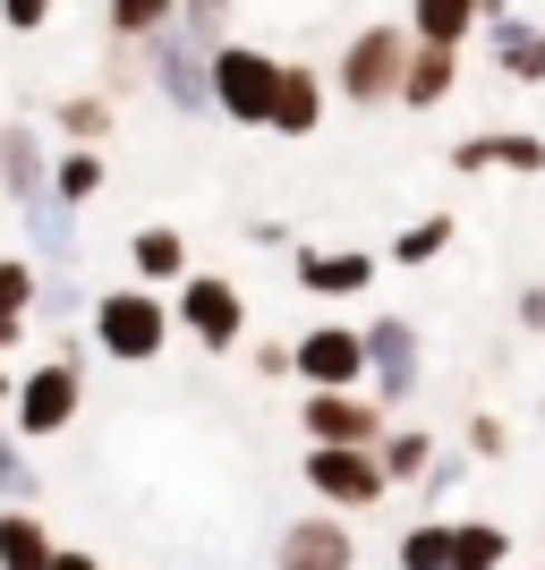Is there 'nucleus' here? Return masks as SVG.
<instances>
[{
  "instance_id": "1",
  "label": "nucleus",
  "mask_w": 545,
  "mask_h": 570,
  "mask_svg": "<svg viewBox=\"0 0 545 570\" xmlns=\"http://www.w3.org/2000/svg\"><path fill=\"white\" fill-rule=\"evenodd\" d=\"M273 86H282V60L256 51V43H222L214 69H205V95H214L239 128H264V119H273Z\"/></svg>"
},
{
  "instance_id": "2",
  "label": "nucleus",
  "mask_w": 545,
  "mask_h": 570,
  "mask_svg": "<svg viewBox=\"0 0 545 570\" xmlns=\"http://www.w3.org/2000/svg\"><path fill=\"white\" fill-rule=\"evenodd\" d=\"M95 341L119 357V366H154L171 341V307L154 298V289H111L95 307Z\"/></svg>"
},
{
  "instance_id": "3",
  "label": "nucleus",
  "mask_w": 545,
  "mask_h": 570,
  "mask_svg": "<svg viewBox=\"0 0 545 570\" xmlns=\"http://www.w3.org/2000/svg\"><path fill=\"white\" fill-rule=\"evenodd\" d=\"M9 401H18V434H26V443L60 434V426L77 417V401H86V383H77V357H51V366H35V375H26Z\"/></svg>"
},
{
  "instance_id": "4",
  "label": "nucleus",
  "mask_w": 545,
  "mask_h": 570,
  "mask_svg": "<svg viewBox=\"0 0 545 570\" xmlns=\"http://www.w3.org/2000/svg\"><path fill=\"white\" fill-rule=\"evenodd\" d=\"M299 426H308L324 452H376L383 443V409L367 401V392H308Z\"/></svg>"
},
{
  "instance_id": "5",
  "label": "nucleus",
  "mask_w": 545,
  "mask_h": 570,
  "mask_svg": "<svg viewBox=\"0 0 545 570\" xmlns=\"http://www.w3.org/2000/svg\"><path fill=\"white\" fill-rule=\"evenodd\" d=\"M290 375H308V392H358L367 383V350L350 324H315L308 341H290Z\"/></svg>"
},
{
  "instance_id": "6",
  "label": "nucleus",
  "mask_w": 545,
  "mask_h": 570,
  "mask_svg": "<svg viewBox=\"0 0 545 570\" xmlns=\"http://www.w3.org/2000/svg\"><path fill=\"white\" fill-rule=\"evenodd\" d=\"M401 60H409V35H401V26H367V35L341 51V95H350V102H392Z\"/></svg>"
},
{
  "instance_id": "7",
  "label": "nucleus",
  "mask_w": 545,
  "mask_h": 570,
  "mask_svg": "<svg viewBox=\"0 0 545 570\" xmlns=\"http://www.w3.org/2000/svg\"><path fill=\"white\" fill-rule=\"evenodd\" d=\"M179 324H188L205 350H239L247 307H239V289L222 282V273H188V282H179Z\"/></svg>"
},
{
  "instance_id": "8",
  "label": "nucleus",
  "mask_w": 545,
  "mask_h": 570,
  "mask_svg": "<svg viewBox=\"0 0 545 570\" xmlns=\"http://www.w3.org/2000/svg\"><path fill=\"white\" fill-rule=\"evenodd\" d=\"M308 485H315L324 502H341V511H367V502H383L376 452H324V443H315V452H308Z\"/></svg>"
},
{
  "instance_id": "9",
  "label": "nucleus",
  "mask_w": 545,
  "mask_h": 570,
  "mask_svg": "<svg viewBox=\"0 0 545 570\" xmlns=\"http://www.w3.org/2000/svg\"><path fill=\"white\" fill-rule=\"evenodd\" d=\"M350 562H358V546L341 520H299L282 537V553H273V570H350Z\"/></svg>"
},
{
  "instance_id": "10",
  "label": "nucleus",
  "mask_w": 545,
  "mask_h": 570,
  "mask_svg": "<svg viewBox=\"0 0 545 570\" xmlns=\"http://www.w3.org/2000/svg\"><path fill=\"white\" fill-rule=\"evenodd\" d=\"M451 86H460V51H427V43H409L401 86H392V95H401L409 111H435V102H451Z\"/></svg>"
},
{
  "instance_id": "11",
  "label": "nucleus",
  "mask_w": 545,
  "mask_h": 570,
  "mask_svg": "<svg viewBox=\"0 0 545 570\" xmlns=\"http://www.w3.org/2000/svg\"><path fill=\"white\" fill-rule=\"evenodd\" d=\"M469 35H477V0H409V43L460 51Z\"/></svg>"
},
{
  "instance_id": "12",
  "label": "nucleus",
  "mask_w": 545,
  "mask_h": 570,
  "mask_svg": "<svg viewBox=\"0 0 545 570\" xmlns=\"http://www.w3.org/2000/svg\"><path fill=\"white\" fill-rule=\"evenodd\" d=\"M315 119H324V77L315 69H282V86H273V137H308Z\"/></svg>"
},
{
  "instance_id": "13",
  "label": "nucleus",
  "mask_w": 545,
  "mask_h": 570,
  "mask_svg": "<svg viewBox=\"0 0 545 570\" xmlns=\"http://www.w3.org/2000/svg\"><path fill=\"white\" fill-rule=\"evenodd\" d=\"M358 350H367V366H383V392H409V375H418V333H409V324L383 315V324L358 333Z\"/></svg>"
},
{
  "instance_id": "14",
  "label": "nucleus",
  "mask_w": 545,
  "mask_h": 570,
  "mask_svg": "<svg viewBox=\"0 0 545 570\" xmlns=\"http://www.w3.org/2000/svg\"><path fill=\"white\" fill-rule=\"evenodd\" d=\"M51 528L35 520V511H9V520H0V570H43L51 562Z\"/></svg>"
},
{
  "instance_id": "15",
  "label": "nucleus",
  "mask_w": 545,
  "mask_h": 570,
  "mask_svg": "<svg viewBox=\"0 0 545 570\" xmlns=\"http://www.w3.org/2000/svg\"><path fill=\"white\" fill-rule=\"evenodd\" d=\"M128 264H137V282H188V247H179V230H137V238H128Z\"/></svg>"
},
{
  "instance_id": "16",
  "label": "nucleus",
  "mask_w": 545,
  "mask_h": 570,
  "mask_svg": "<svg viewBox=\"0 0 545 570\" xmlns=\"http://www.w3.org/2000/svg\"><path fill=\"white\" fill-rule=\"evenodd\" d=\"M503 562H512V537H503V528H486V520L451 528V570H503Z\"/></svg>"
},
{
  "instance_id": "17",
  "label": "nucleus",
  "mask_w": 545,
  "mask_h": 570,
  "mask_svg": "<svg viewBox=\"0 0 545 570\" xmlns=\"http://www.w3.org/2000/svg\"><path fill=\"white\" fill-rule=\"evenodd\" d=\"M299 282L308 289H367L376 282V256H299Z\"/></svg>"
},
{
  "instance_id": "18",
  "label": "nucleus",
  "mask_w": 545,
  "mask_h": 570,
  "mask_svg": "<svg viewBox=\"0 0 545 570\" xmlns=\"http://www.w3.org/2000/svg\"><path fill=\"white\" fill-rule=\"evenodd\" d=\"M451 230H460L451 214H427L418 230H401V238H392V264H435V256L451 247Z\"/></svg>"
},
{
  "instance_id": "19",
  "label": "nucleus",
  "mask_w": 545,
  "mask_h": 570,
  "mask_svg": "<svg viewBox=\"0 0 545 570\" xmlns=\"http://www.w3.org/2000/svg\"><path fill=\"white\" fill-rule=\"evenodd\" d=\"M95 188H103V154H60V170H51V196H60V205H86Z\"/></svg>"
},
{
  "instance_id": "20",
  "label": "nucleus",
  "mask_w": 545,
  "mask_h": 570,
  "mask_svg": "<svg viewBox=\"0 0 545 570\" xmlns=\"http://www.w3.org/2000/svg\"><path fill=\"white\" fill-rule=\"evenodd\" d=\"M401 570H451V528L444 520L409 528V537H401Z\"/></svg>"
},
{
  "instance_id": "21",
  "label": "nucleus",
  "mask_w": 545,
  "mask_h": 570,
  "mask_svg": "<svg viewBox=\"0 0 545 570\" xmlns=\"http://www.w3.org/2000/svg\"><path fill=\"white\" fill-rule=\"evenodd\" d=\"M171 9H179V0H111V26L128 35V43H145V35L171 26Z\"/></svg>"
},
{
  "instance_id": "22",
  "label": "nucleus",
  "mask_w": 545,
  "mask_h": 570,
  "mask_svg": "<svg viewBox=\"0 0 545 570\" xmlns=\"http://www.w3.org/2000/svg\"><path fill=\"white\" fill-rule=\"evenodd\" d=\"M477 163H503V170H545V137H477Z\"/></svg>"
},
{
  "instance_id": "23",
  "label": "nucleus",
  "mask_w": 545,
  "mask_h": 570,
  "mask_svg": "<svg viewBox=\"0 0 545 570\" xmlns=\"http://www.w3.org/2000/svg\"><path fill=\"white\" fill-rule=\"evenodd\" d=\"M427 434H383V452H376V469H383V485H392V476H418L427 469Z\"/></svg>"
},
{
  "instance_id": "24",
  "label": "nucleus",
  "mask_w": 545,
  "mask_h": 570,
  "mask_svg": "<svg viewBox=\"0 0 545 570\" xmlns=\"http://www.w3.org/2000/svg\"><path fill=\"white\" fill-rule=\"evenodd\" d=\"M503 77L537 86V77H545V35H512V26H503Z\"/></svg>"
},
{
  "instance_id": "25",
  "label": "nucleus",
  "mask_w": 545,
  "mask_h": 570,
  "mask_svg": "<svg viewBox=\"0 0 545 570\" xmlns=\"http://www.w3.org/2000/svg\"><path fill=\"white\" fill-rule=\"evenodd\" d=\"M26 307H35V264L0 256V315H9V324H26Z\"/></svg>"
},
{
  "instance_id": "26",
  "label": "nucleus",
  "mask_w": 545,
  "mask_h": 570,
  "mask_svg": "<svg viewBox=\"0 0 545 570\" xmlns=\"http://www.w3.org/2000/svg\"><path fill=\"white\" fill-rule=\"evenodd\" d=\"M0 154H9V188H35V145H26V128H9Z\"/></svg>"
},
{
  "instance_id": "27",
  "label": "nucleus",
  "mask_w": 545,
  "mask_h": 570,
  "mask_svg": "<svg viewBox=\"0 0 545 570\" xmlns=\"http://www.w3.org/2000/svg\"><path fill=\"white\" fill-rule=\"evenodd\" d=\"M60 128H69V137H86V145H95L103 128H111V111H103V102H69V111H60Z\"/></svg>"
},
{
  "instance_id": "28",
  "label": "nucleus",
  "mask_w": 545,
  "mask_h": 570,
  "mask_svg": "<svg viewBox=\"0 0 545 570\" xmlns=\"http://www.w3.org/2000/svg\"><path fill=\"white\" fill-rule=\"evenodd\" d=\"M503 443H512V434H503V417H469V452H477V460H503Z\"/></svg>"
},
{
  "instance_id": "29",
  "label": "nucleus",
  "mask_w": 545,
  "mask_h": 570,
  "mask_svg": "<svg viewBox=\"0 0 545 570\" xmlns=\"http://www.w3.org/2000/svg\"><path fill=\"white\" fill-rule=\"evenodd\" d=\"M0 18H9V35H35L51 18V0H0Z\"/></svg>"
},
{
  "instance_id": "30",
  "label": "nucleus",
  "mask_w": 545,
  "mask_h": 570,
  "mask_svg": "<svg viewBox=\"0 0 545 570\" xmlns=\"http://www.w3.org/2000/svg\"><path fill=\"white\" fill-rule=\"evenodd\" d=\"M0 485H9V494H26V469H18V452H9V443H0Z\"/></svg>"
},
{
  "instance_id": "31",
  "label": "nucleus",
  "mask_w": 545,
  "mask_h": 570,
  "mask_svg": "<svg viewBox=\"0 0 545 570\" xmlns=\"http://www.w3.org/2000/svg\"><path fill=\"white\" fill-rule=\"evenodd\" d=\"M520 324H528V333H545V289H528V298H520Z\"/></svg>"
},
{
  "instance_id": "32",
  "label": "nucleus",
  "mask_w": 545,
  "mask_h": 570,
  "mask_svg": "<svg viewBox=\"0 0 545 570\" xmlns=\"http://www.w3.org/2000/svg\"><path fill=\"white\" fill-rule=\"evenodd\" d=\"M43 570H103V562H95V553H51Z\"/></svg>"
}]
</instances>
